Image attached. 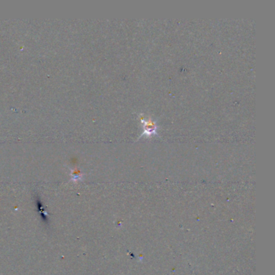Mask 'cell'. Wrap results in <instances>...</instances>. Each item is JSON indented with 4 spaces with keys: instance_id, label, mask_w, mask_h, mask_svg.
<instances>
[{
    "instance_id": "6da1fadb",
    "label": "cell",
    "mask_w": 275,
    "mask_h": 275,
    "mask_svg": "<svg viewBox=\"0 0 275 275\" xmlns=\"http://www.w3.org/2000/svg\"><path fill=\"white\" fill-rule=\"evenodd\" d=\"M141 123L143 124V130L146 137H152L157 133V124L149 117H141Z\"/></svg>"
}]
</instances>
